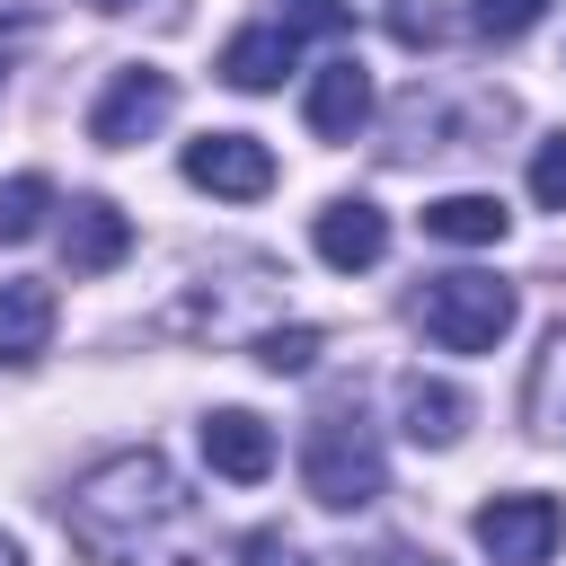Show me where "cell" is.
I'll use <instances>...</instances> for the list:
<instances>
[{"label":"cell","mask_w":566,"mask_h":566,"mask_svg":"<svg viewBox=\"0 0 566 566\" xmlns=\"http://www.w3.org/2000/svg\"><path fill=\"white\" fill-rule=\"evenodd\" d=\"M62 522H71V548L97 566H203V513L159 451L97 460L71 486Z\"/></svg>","instance_id":"1"},{"label":"cell","mask_w":566,"mask_h":566,"mask_svg":"<svg viewBox=\"0 0 566 566\" xmlns=\"http://www.w3.org/2000/svg\"><path fill=\"white\" fill-rule=\"evenodd\" d=\"M301 486H310V504H327V513H363V504H380L389 460H380V433L363 424V407H354V398H336V407H318V416H310Z\"/></svg>","instance_id":"2"},{"label":"cell","mask_w":566,"mask_h":566,"mask_svg":"<svg viewBox=\"0 0 566 566\" xmlns=\"http://www.w3.org/2000/svg\"><path fill=\"white\" fill-rule=\"evenodd\" d=\"M513 310H522V292L495 283V274H433V283L416 292V327H424L442 354H486V345H504Z\"/></svg>","instance_id":"3"},{"label":"cell","mask_w":566,"mask_h":566,"mask_svg":"<svg viewBox=\"0 0 566 566\" xmlns=\"http://www.w3.org/2000/svg\"><path fill=\"white\" fill-rule=\"evenodd\" d=\"M557 539H566V504L557 495H495V504H478V548L495 566H548Z\"/></svg>","instance_id":"4"},{"label":"cell","mask_w":566,"mask_h":566,"mask_svg":"<svg viewBox=\"0 0 566 566\" xmlns=\"http://www.w3.org/2000/svg\"><path fill=\"white\" fill-rule=\"evenodd\" d=\"M168 106H177V80H168V71H150V62H133V71H115V80H106V97L88 106V142H97V150H124V142L159 133V124H168Z\"/></svg>","instance_id":"5"},{"label":"cell","mask_w":566,"mask_h":566,"mask_svg":"<svg viewBox=\"0 0 566 566\" xmlns=\"http://www.w3.org/2000/svg\"><path fill=\"white\" fill-rule=\"evenodd\" d=\"M186 177H195L203 195L256 203V195L274 186V150H265L256 133H203V142H186Z\"/></svg>","instance_id":"6"},{"label":"cell","mask_w":566,"mask_h":566,"mask_svg":"<svg viewBox=\"0 0 566 566\" xmlns=\"http://www.w3.org/2000/svg\"><path fill=\"white\" fill-rule=\"evenodd\" d=\"M310 239H318V256H327L336 274H363V265L389 256V212L363 203V195H345V203H327V212L310 221Z\"/></svg>","instance_id":"7"},{"label":"cell","mask_w":566,"mask_h":566,"mask_svg":"<svg viewBox=\"0 0 566 566\" xmlns=\"http://www.w3.org/2000/svg\"><path fill=\"white\" fill-rule=\"evenodd\" d=\"M124 248H133V221L106 195H80L71 221H62V265L71 274H106V265H124Z\"/></svg>","instance_id":"8"},{"label":"cell","mask_w":566,"mask_h":566,"mask_svg":"<svg viewBox=\"0 0 566 566\" xmlns=\"http://www.w3.org/2000/svg\"><path fill=\"white\" fill-rule=\"evenodd\" d=\"M203 460H212L230 486H256V478L274 469V433H265V416H248V407L203 416Z\"/></svg>","instance_id":"9"},{"label":"cell","mask_w":566,"mask_h":566,"mask_svg":"<svg viewBox=\"0 0 566 566\" xmlns=\"http://www.w3.org/2000/svg\"><path fill=\"white\" fill-rule=\"evenodd\" d=\"M363 115H371V71H363V62H327V71L310 80V133H318V142H354Z\"/></svg>","instance_id":"10"},{"label":"cell","mask_w":566,"mask_h":566,"mask_svg":"<svg viewBox=\"0 0 566 566\" xmlns=\"http://www.w3.org/2000/svg\"><path fill=\"white\" fill-rule=\"evenodd\" d=\"M53 345V283H0V363L9 371H27L35 354Z\"/></svg>","instance_id":"11"},{"label":"cell","mask_w":566,"mask_h":566,"mask_svg":"<svg viewBox=\"0 0 566 566\" xmlns=\"http://www.w3.org/2000/svg\"><path fill=\"white\" fill-rule=\"evenodd\" d=\"M292 53H301V35H283L274 18H265V27H239V35L221 44V80L256 97V88H274V80L292 71Z\"/></svg>","instance_id":"12"},{"label":"cell","mask_w":566,"mask_h":566,"mask_svg":"<svg viewBox=\"0 0 566 566\" xmlns=\"http://www.w3.org/2000/svg\"><path fill=\"white\" fill-rule=\"evenodd\" d=\"M398 416H407V442H460V424H469V398L451 389V380H424V371H407L398 380Z\"/></svg>","instance_id":"13"},{"label":"cell","mask_w":566,"mask_h":566,"mask_svg":"<svg viewBox=\"0 0 566 566\" xmlns=\"http://www.w3.org/2000/svg\"><path fill=\"white\" fill-rule=\"evenodd\" d=\"M504 221H513V212H504L495 195H433V203H424V230L451 239V248H495Z\"/></svg>","instance_id":"14"},{"label":"cell","mask_w":566,"mask_h":566,"mask_svg":"<svg viewBox=\"0 0 566 566\" xmlns=\"http://www.w3.org/2000/svg\"><path fill=\"white\" fill-rule=\"evenodd\" d=\"M522 416H531V433H566V327H548L531 389H522Z\"/></svg>","instance_id":"15"},{"label":"cell","mask_w":566,"mask_h":566,"mask_svg":"<svg viewBox=\"0 0 566 566\" xmlns=\"http://www.w3.org/2000/svg\"><path fill=\"white\" fill-rule=\"evenodd\" d=\"M548 18V0H469V27L486 35V44H513V35H531Z\"/></svg>","instance_id":"16"},{"label":"cell","mask_w":566,"mask_h":566,"mask_svg":"<svg viewBox=\"0 0 566 566\" xmlns=\"http://www.w3.org/2000/svg\"><path fill=\"white\" fill-rule=\"evenodd\" d=\"M44 203H53V186H44L35 168H27V177H9V186H0V239H27V230L44 221Z\"/></svg>","instance_id":"17"},{"label":"cell","mask_w":566,"mask_h":566,"mask_svg":"<svg viewBox=\"0 0 566 566\" xmlns=\"http://www.w3.org/2000/svg\"><path fill=\"white\" fill-rule=\"evenodd\" d=\"M256 363L265 371H310L318 363V327H265L256 336Z\"/></svg>","instance_id":"18"},{"label":"cell","mask_w":566,"mask_h":566,"mask_svg":"<svg viewBox=\"0 0 566 566\" xmlns=\"http://www.w3.org/2000/svg\"><path fill=\"white\" fill-rule=\"evenodd\" d=\"M274 27H283V35H345V27H354V9H345V0H283V9H274Z\"/></svg>","instance_id":"19"},{"label":"cell","mask_w":566,"mask_h":566,"mask_svg":"<svg viewBox=\"0 0 566 566\" xmlns=\"http://www.w3.org/2000/svg\"><path fill=\"white\" fill-rule=\"evenodd\" d=\"M389 35L424 53V44H442V35H451V18H442L433 0H389Z\"/></svg>","instance_id":"20"},{"label":"cell","mask_w":566,"mask_h":566,"mask_svg":"<svg viewBox=\"0 0 566 566\" xmlns=\"http://www.w3.org/2000/svg\"><path fill=\"white\" fill-rule=\"evenodd\" d=\"M531 195H539V212H566V133L539 142V159H531Z\"/></svg>","instance_id":"21"},{"label":"cell","mask_w":566,"mask_h":566,"mask_svg":"<svg viewBox=\"0 0 566 566\" xmlns=\"http://www.w3.org/2000/svg\"><path fill=\"white\" fill-rule=\"evenodd\" d=\"M248 566H310V557H301L283 531H256V539H248Z\"/></svg>","instance_id":"22"},{"label":"cell","mask_w":566,"mask_h":566,"mask_svg":"<svg viewBox=\"0 0 566 566\" xmlns=\"http://www.w3.org/2000/svg\"><path fill=\"white\" fill-rule=\"evenodd\" d=\"M27 35H35V18H9V27H0V80H9V62H18Z\"/></svg>","instance_id":"23"},{"label":"cell","mask_w":566,"mask_h":566,"mask_svg":"<svg viewBox=\"0 0 566 566\" xmlns=\"http://www.w3.org/2000/svg\"><path fill=\"white\" fill-rule=\"evenodd\" d=\"M363 566H433V557H416V548H371Z\"/></svg>","instance_id":"24"},{"label":"cell","mask_w":566,"mask_h":566,"mask_svg":"<svg viewBox=\"0 0 566 566\" xmlns=\"http://www.w3.org/2000/svg\"><path fill=\"white\" fill-rule=\"evenodd\" d=\"M0 566H27V557H18V539H9V531H0Z\"/></svg>","instance_id":"25"},{"label":"cell","mask_w":566,"mask_h":566,"mask_svg":"<svg viewBox=\"0 0 566 566\" xmlns=\"http://www.w3.org/2000/svg\"><path fill=\"white\" fill-rule=\"evenodd\" d=\"M97 9H124V0H97Z\"/></svg>","instance_id":"26"}]
</instances>
